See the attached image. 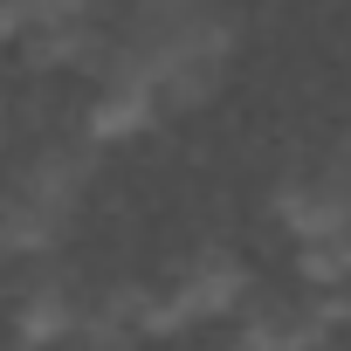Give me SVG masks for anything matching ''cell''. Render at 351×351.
Instances as JSON below:
<instances>
[{"instance_id": "1", "label": "cell", "mask_w": 351, "mask_h": 351, "mask_svg": "<svg viewBox=\"0 0 351 351\" xmlns=\"http://www.w3.org/2000/svg\"><path fill=\"white\" fill-rule=\"evenodd\" d=\"M255 303V276L234 248H193L158 282H145V337H180L193 324H234Z\"/></svg>"}, {"instance_id": "2", "label": "cell", "mask_w": 351, "mask_h": 351, "mask_svg": "<svg viewBox=\"0 0 351 351\" xmlns=\"http://www.w3.org/2000/svg\"><path fill=\"white\" fill-rule=\"evenodd\" d=\"M76 193H83V158L76 152H56L49 145L28 165H14L8 207H0V241H8V255H49L69 234Z\"/></svg>"}, {"instance_id": "3", "label": "cell", "mask_w": 351, "mask_h": 351, "mask_svg": "<svg viewBox=\"0 0 351 351\" xmlns=\"http://www.w3.org/2000/svg\"><path fill=\"white\" fill-rule=\"evenodd\" d=\"M276 214H282V228L296 234V248L344 234V228H351V165H344V158H310V165H296L289 180L276 186Z\"/></svg>"}, {"instance_id": "4", "label": "cell", "mask_w": 351, "mask_h": 351, "mask_svg": "<svg viewBox=\"0 0 351 351\" xmlns=\"http://www.w3.org/2000/svg\"><path fill=\"white\" fill-rule=\"evenodd\" d=\"M324 337H330V324H324L317 296H262L234 317L228 351H330Z\"/></svg>"}, {"instance_id": "5", "label": "cell", "mask_w": 351, "mask_h": 351, "mask_svg": "<svg viewBox=\"0 0 351 351\" xmlns=\"http://www.w3.org/2000/svg\"><path fill=\"white\" fill-rule=\"evenodd\" d=\"M76 324H83V289L62 269H28L14 282V337L21 344L56 351L62 337H76Z\"/></svg>"}, {"instance_id": "6", "label": "cell", "mask_w": 351, "mask_h": 351, "mask_svg": "<svg viewBox=\"0 0 351 351\" xmlns=\"http://www.w3.org/2000/svg\"><path fill=\"white\" fill-rule=\"evenodd\" d=\"M158 117V90L145 76H124V69H97V90L83 104V138L90 145H124L138 131H152Z\"/></svg>"}, {"instance_id": "7", "label": "cell", "mask_w": 351, "mask_h": 351, "mask_svg": "<svg viewBox=\"0 0 351 351\" xmlns=\"http://www.w3.org/2000/svg\"><path fill=\"white\" fill-rule=\"evenodd\" d=\"M296 276H303L310 296H337V289H351V228L330 234V241L296 248Z\"/></svg>"}, {"instance_id": "8", "label": "cell", "mask_w": 351, "mask_h": 351, "mask_svg": "<svg viewBox=\"0 0 351 351\" xmlns=\"http://www.w3.org/2000/svg\"><path fill=\"white\" fill-rule=\"evenodd\" d=\"M8 351H42V344H21V337H14V344H8Z\"/></svg>"}]
</instances>
